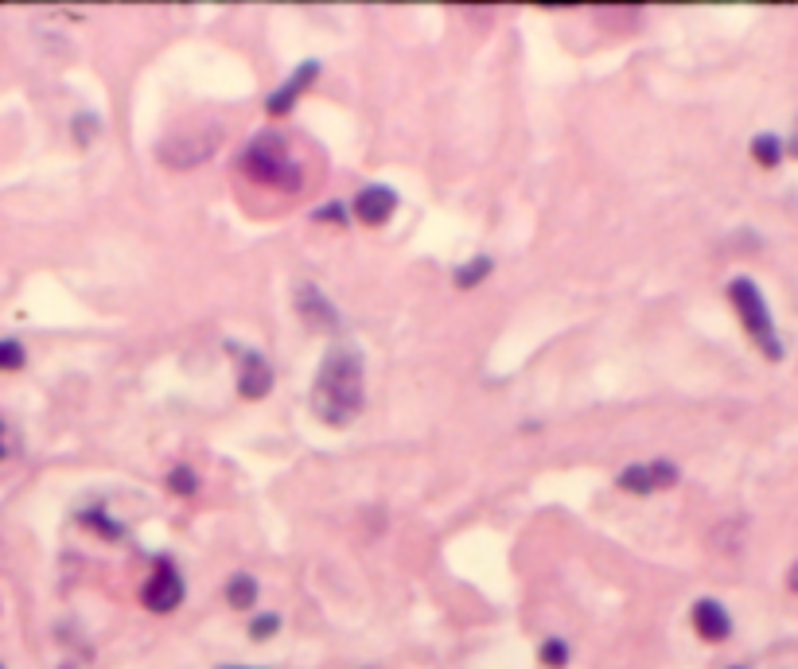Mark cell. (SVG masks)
Listing matches in <instances>:
<instances>
[{"label": "cell", "mask_w": 798, "mask_h": 669, "mask_svg": "<svg viewBox=\"0 0 798 669\" xmlns=\"http://www.w3.org/2000/svg\"><path fill=\"white\" fill-rule=\"evenodd\" d=\"M363 409V354L355 347H331L312 386V413L331 428H343Z\"/></svg>", "instance_id": "obj_1"}, {"label": "cell", "mask_w": 798, "mask_h": 669, "mask_svg": "<svg viewBox=\"0 0 798 669\" xmlns=\"http://www.w3.org/2000/svg\"><path fill=\"white\" fill-rule=\"evenodd\" d=\"M728 296H732V304H736V312H740V323L748 327V335L760 343V351L767 358H783V347H779V335H775V327H771V316H767V304H763L760 288L752 281H744V277H736V281L728 284Z\"/></svg>", "instance_id": "obj_2"}, {"label": "cell", "mask_w": 798, "mask_h": 669, "mask_svg": "<svg viewBox=\"0 0 798 669\" xmlns=\"http://www.w3.org/2000/svg\"><path fill=\"white\" fill-rule=\"evenodd\" d=\"M242 168L246 176L257 179V183H273V187H296V164L285 156V144L281 137H261V141L250 144V152L242 156Z\"/></svg>", "instance_id": "obj_3"}, {"label": "cell", "mask_w": 798, "mask_h": 669, "mask_svg": "<svg viewBox=\"0 0 798 669\" xmlns=\"http://www.w3.org/2000/svg\"><path fill=\"white\" fill-rule=\"evenodd\" d=\"M141 599H145L148 611H156V615L176 611L183 603V576L168 561H156V572L148 576V584L141 588Z\"/></svg>", "instance_id": "obj_4"}, {"label": "cell", "mask_w": 798, "mask_h": 669, "mask_svg": "<svg viewBox=\"0 0 798 669\" xmlns=\"http://www.w3.org/2000/svg\"><path fill=\"white\" fill-rule=\"evenodd\" d=\"M674 483H678V467L666 463V459H658V463H631V467L619 475V491H631V494L666 491V487H674Z\"/></svg>", "instance_id": "obj_5"}, {"label": "cell", "mask_w": 798, "mask_h": 669, "mask_svg": "<svg viewBox=\"0 0 798 669\" xmlns=\"http://www.w3.org/2000/svg\"><path fill=\"white\" fill-rule=\"evenodd\" d=\"M238 393L250 397V401H261L269 389H273V366L261 358L257 351H238Z\"/></svg>", "instance_id": "obj_6"}, {"label": "cell", "mask_w": 798, "mask_h": 669, "mask_svg": "<svg viewBox=\"0 0 798 669\" xmlns=\"http://www.w3.org/2000/svg\"><path fill=\"white\" fill-rule=\"evenodd\" d=\"M398 211V195L390 191V187H382V183H370L359 191V199H355V214H359V222L366 226H382V222H390V214Z\"/></svg>", "instance_id": "obj_7"}, {"label": "cell", "mask_w": 798, "mask_h": 669, "mask_svg": "<svg viewBox=\"0 0 798 669\" xmlns=\"http://www.w3.org/2000/svg\"><path fill=\"white\" fill-rule=\"evenodd\" d=\"M693 627H697V634L705 642H725L732 634V619H728V611L717 599H697L693 603Z\"/></svg>", "instance_id": "obj_8"}, {"label": "cell", "mask_w": 798, "mask_h": 669, "mask_svg": "<svg viewBox=\"0 0 798 669\" xmlns=\"http://www.w3.org/2000/svg\"><path fill=\"white\" fill-rule=\"evenodd\" d=\"M316 74H320V67H316V63H304V67H296V74H292L289 82H285L281 90H273V94H269L265 109H269L273 117H285V113L296 106V98H300V94H304V90L316 82Z\"/></svg>", "instance_id": "obj_9"}, {"label": "cell", "mask_w": 798, "mask_h": 669, "mask_svg": "<svg viewBox=\"0 0 798 669\" xmlns=\"http://www.w3.org/2000/svg\"><path fill=\"white\" fill-rule=\"evenodd\" d=\"M296 304H300V316L308 319L316 331H331V327L339 323L335 308H331L324 296L316 292V284H300V292H296Z\"/></svg>", "instance_id": "obj_10"}, {"label": "cell", "mask_w": 798, "mask_h": 669, "mask_svg": "<svg viewBox=\"0 0 798 669\" xmlns=\"http://www.w3.org/2000/svg\"><path fill=\"white\" fill-rule=\"evenodd\" d=\"M226 599H230V607H238V611L254 607L257 603V580L250 576V572L230 576V584H226Z\"/></svg>", "instance_id": "obj_11"}, {"label": "cell", "mask_w": 798, "mask_h": 669, "mask_svg": "<svg viewBox=\"0 0 798 669\" xmlns=\"http://www.w3.org/2000/svg\"><path fill=\"white\" fill-rule=\"evenodd\" d=\"M752 156L760 160L763 168H775V164L783 160V141H779V137H771V133H763V137H756V141H752Z\"/></svg>", "instance_id": "obj_12"}, {"label": "cell", "mask_w": 798, "mask_h": 669, "mask_svg": "<svg viewBox=\"0 0 798 669\" xmlns=\"http://www.w3.org/2000/svg\"><path fill=\"white\" fill-rule=\"evenodd\" d=\"M487 273H491V257L479 253V257H472L464 269H456V284H460V288H475Z\"/></svg>", "instance_id": "obj_13"}, {"label": "cell", "mask_w": 798, "mask_h": 669, "mask_svg": "<svg viewBox=\"0 0 798 669\" xmlns=\"http://www.w3.org/2000/svg\"><path fill=\"white\" fill-rule=\"evenodd\" d=\"M168 487L183 498H191V494L199 491V479H195V471L191 467H172V475H168Z\"/></svg>", "instance_id": "obj_14"}, {"label": "cell", "mask_w": 798, "mask_h": 669, "mask_svg": "<svg viewBox=\"0 0 798 669\" xmlns=\"http://www.w3.org/2000/svg\"><path fill=\"white\" fill-rule=\"evenodd\" d=\"M569 662V646L561 642V638H549L542 646V666H549V669H561Z\"/></svg>", "instance_id": "obj_15"}, {"label": "cell", "mask_w": 798, "mask_h": 669, "mask_svg": "<svg viewBox=\"0 0 798 669\" xmlns=\"http://www.w3.org/2000/svg\"><path fill=\"white\" fill-rule=\"evenodd\" d=\"M24 366V347L12 339H0V370H20Z\"/></svg>", "instance_id": "obj_16"}, {"label": "cell", "mask_w": 798, "mask_h": 669, "mask_svg": "<svg viewBox=\"0 0 798 669\" xmlns=\"http://www.w3.org/2000/svg\"><path fill=\"white\" fill-rule=\"evenodd\" d=\"M277 631H281V619H277V615H261V619H254V627H250V634H254L257 642L273 638Z\"/></svg>", "instance_id": "obj_17"}, {"label": "cell", "mask_w": 798, "mask_h": 669, "mask_svg": "<svg viewBox=\"0 0 798 669\" xmlns=\"http://www.w3.org/2000/svg\"><path fill=\"white\" fill-rule=\"evenodd\" d=\"M316 218H335V222H339V218H343V207H339V203H335V207H324Z\"/></svg>", "instance_id": "obj_18"}, {"label": "cell", "mask_w": 798, "mask_h": 669, "mask_svg": "<svg viewBox=\"0 0 798 669\" xmlns=\"http://www.w3.org/2000/svg\"><path fill=\"white\" fill-rule=\"evenodd\" d=\"M787 584H791V592H798V561L791 564V572H787Z\"/></svg>", "instance_id": "obj_19"}, {"label": "cell", "mask_w": 798, "mask_h": 669, "mask_svg": "<svg viewBox=\"0 0 798 669\" xmlns=\"http://www.w3.org/2000/svg\"><path fill=\"white\" fill-rule=\"evenodd\" d=\"M787 152H791V156H798V137L791 144H787Z\"/></svg>", "instance_id": "obj_20"}, {"label": "cell", "mask_w": 798, "mask_h": 669, "mask_svg": "<svg viewBox=\"0 0 798 669\" xmlns=\"http://www.w3.org/2000/svg\"><path fill=\"white\" fill-rule=\"evenodd\" d=\"M59 669H86L82 662H67V666H59Z\"/></svg>", "instance_id": "obj_21"}, {"label": "cell", "mask_w": 798, "mask_h": 669, "mask_svg": "<svg viewBox=\"0 0 798 669\" xmlns=\"http://www.w3.org/2000/svg\"><path fill=\"white\" fill-rule=\"evenodd\" d=\"M732 669H740V666H732Z\"/></svg>", "instance_id": "obj_22"}, {"label": "cell", "mask_w": 798, "mask_h": 669, "mask_svg": "<svg viewBox=\"0 0 798 669\" xmlns=\"http://www.w3.org/2000/svg\"><path fill=\"white\" fill-rule=\"evenodd\" d=\"M0 669H4V666H0Z\"/></svg>", "instance_id": "obj_23"}]
</instances>
